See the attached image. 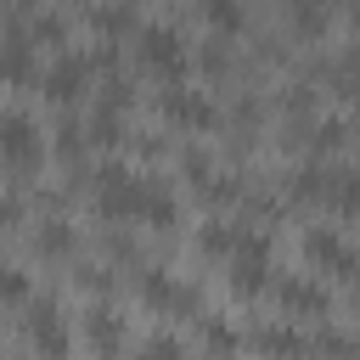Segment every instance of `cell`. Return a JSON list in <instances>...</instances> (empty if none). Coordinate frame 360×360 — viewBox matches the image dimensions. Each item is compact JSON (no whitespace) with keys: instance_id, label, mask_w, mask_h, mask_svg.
Segmentation results:
<instances>
[{"instance_id":"obj_1","label":"cell","mask_w":360,"mask_h":360,"mask_svg":"<svg viewBox=\"0 0 360 360\" xmlns=\"http://www.w3.org/2000/svg\"><path fill=\"white\" fill-rule=\"evenodd\" d=\"M146 186L152 180H141L135 169H124V163H101L96 169V214L107 219V225H141V202H146Z\"/></svg>"},{"instance_id":"obj_2","label":"cell","mask_w":360,"mask_h":360,"mask_svg":"<svg viewBox=\"0 0 360 360\" xmlns=\"http://www.w3.org/2000/svg\"><path fill=\"white\" fill-rule=\"evenodd\" d=\"M135 62H141L152 79L180 84V79H186V39H180V28H169V22H146V28L135 34Z\"/></svg>"},{"instance_id":"obj_3","label":"cell","mask_w":360,"mask_h":360,"mask_svg":"<svg viewBox=\"0 0 360 360\" xmlns=\"http://www.w3.org/2000/svg\"><path fill=\"white\" fill-rule=\"evenodd\" d=\"M225 270H231V287L242 292V298H259L264 287H270V236L264 231H242L236 236V248H231V259H225Z\"/></svg>"},{"instance_id":"obj_4","label":"cell","mask_w":360,"mask_h":360,"mask_svg":"<svg viewBox=\"0 0 360 360\" xmlns=\"http://www.w3.org/2000/svg\"><path fill=\"white\" fill-rule=\"evenodd\" d=\"M39 158H45V129L28 112H0V169L34 174Z\"/></svg>"},{"instance_id":"obj_5","label":"cell","mask_w":360,"mask_h":360,"mask_svg":"<svg viewBox=\"0 0 360 360\" xmlns=\"http://www.w3.org/2000/svg\"><path fill=\"white\" fill-rule=\"evenodd\" d=\"M39 84H45V96L56 107H73V101H84L96 90V62L84 51H56V62L39 73Z\"/></svg>"},{"instance_id":"obj_6","label":"cell","mask_w":360,"mask_h":360,"mask_svg":"<svg viewBox=\"0 0 360 360\" xmlns=\"http://www.w3.org/2000/svg\"><path fill=\"white\" fill-rule=\"evenodd\" d=\"M158 112H163L180 135H202V129L219 124V107H214L202 90H163V96H158Z\"/></svg>"},{"instance_id":"obj_7","label":"cell","mask_w":360,"mask_h":360,"mask_svg":"<svg viewBox=\"0 0 360 360\" xmlns=\"http://www.w3.org/2000/svg\"><path fill=\"white\" fill-rule=\"evenodd\" d=\"M304 259L326 276H343V281H360V253L338 236V231H309L304 236Z\"/></svg>"},{"instance_id":"obj_8","label":"cell","mask_w":360,"mask_h":360,"mask_svg":"<svg viewBox=\"0 0 360 360\" xmlns=\"http://www.w3.org/2000/svg\"><path fill=\"white\" fill-rule=\"evenodd\" d=\"M276 304L292 315V321H321L332 309V292L315 281V276H281L276 281Z\"/></svg>"},{"instance_id":"obj_9","label":"cell","mask_w":360,"mask_h":360,"mask_svg":"<svg viewBox=\"0 0 360 360\" xmlns=\"http://www.w3.org/2000/svg\"><path fill=\"white\" fill-rule=\"evenodd\" d=\"M141 298L152 304V309H169V315H197V287H186V281H174L169 270H146L141 276Z\"/></svg>"},{"instance_id":"obj_10","label":"cell","mask_w":360,"mask_h":360,"mask_svg":"<svg viewBox=\"0 0 360 360\" xmlns=\"http://www.w3.org/2000/svg\"><path fill=\"white\" fill-rule=\"evenodd\" d=\"M34 39L28 34H6L0 39V84H11V90H28L34 79H39V62H34Z\"/></svg>"},{"instance_id":"obj_11","label":"cell","mask_w":360,"mask_h":360,"mask_svg":"<svg viewBox=\"0 0 360 360\" xmlns=\"http://www.w3.org/2000/svg\"><path fill=\"white\" fill-rule=\"evenodd\" d=\"M28 343H34V349H51V354L68 349V332H62V309H56V298H28Z\"/></svg>"},{"instance_id":"obj_12","label":"cell","mask_w":360,"mask_h":360,"mask_svg":"<svg viewBox=\"0 0 360 360\" xmlns=\"http://www.w3.org/2000/svg\"><path fill=\"white\" fill-rule=\"evenodd\" d=\"M332 11H338V0H287V22L298 39H321L332 28Z\"/></svg>"},{"instance_id":"obj_13","label":"cell","mask_w":360,"mask_h":360,"mask_svg":"<svg viewBox=\"0 0 360 360\" xmlns=\"http://www.w3.org/2000/svg\"><path fill=\"white\" fill-rule=\"evenodd\" d=\"M141 225H152V231H174L180 225V202H174V191L169 186H146V202H141Z\"/></svg>"},{"instance_id":"obj_14","label":"cell","mask_w":360,"mask_h":360,"mask_svg":"<svg viewBox=\"0 0 360 360\" xmlns=\"http://www.w3.org/2000/svg\"><path fill=\"white\" fill-rule=\"evenodd\" d=\"M326 208H332V214H343V219H360V169H332Z\"/></svg>"},{"instance_id":"obj_15","label":"cell","mask_w":360,"mask_h":360,"mask_svg":"<svg viewBox=\"0 0 360 360\" xmlns=\"http://www.w3.org/2000/svg\"><path fill=\"white\" fill-rule=\"evenodd\" d=\"M326 186H332V169L326 163H304V169H292L287 197L292 202H326Z\"/></svg>"},{"instance_id":"obj_16","label":"cell","mask_w":360,"mask_h":360,"mask_svg":"<svg viewBox=\"0 0 360 360\" xmlns=\"http://www.w3.org/2000/svg\"><path fill=\"white\" fill-rule=\"evenodd\" d=\"M90 28H96L101 39L135 34V0H118V6H90Z\"/></svg>"},{"instance_id":"obj_17","label":"cell","mask_w":360,"mask_h":360,"mask_svg":"<svg viewBox=\"0 0 360 360\" xmlns=\"http://www.w3.org/2000/svg\"><path fill=\"white\" fill-rule=\"evenodd\" d=\"M34 253H39V259H62V253H73V225H68V219H45V225L34 231Z\"/></svg>"},{"instance_id":"obj_18","label":"cell","mask_w":360,"mask_h":360,"mask_svg":"<svg viewBox=\"0 0 360 360\" xmlns=\"http://www.w3.org/2000/svg\"><path fill=\"white\" fill-rule=\"evenodd\" d=\"M321 73L332 79V90H338V96H349V101L360 96V51H343V56H332Z\"/></svg>"},{"instance_id":"obj_19","label":"cell","mask_w":360,"mask_h":360,"mask_svg":"<svg viewBox=\"0 0 360 360\" xmlns=\"http://www.w3.org/2000/svg\"><path fill=\"white\" fill-rule=\"evenodd\" d=\"M34 45H45V51H68V22L56 17V11H39V17H28V28H22Z\"/></svg>"},{"instance_id":"obj_20","label":"cell","mask_w":360,"mask_h":360,"mask_svg":"<svg viewBox=\"0 0 360 360\" xmlns=\"http://www.w3.org/2000/svg\"><path fill=\"white\" fill-rule=\"evenodd\" d=\"M236 236H242V225H231V219H208V225H202V236H197V248H202L208 259H231Z\"/></svg>"},{"instance_id":"obj_21","label":"cell","mask_w":360,"mask_h":360,"mask_svg":"<svg viewBox=\"0 0 360 360\" xmlns=\"http://www.w3.org/2000/svg\"><path fill=\"white\" fill-rule=\"evenodd\" d=\"M84 338H90V349H118L124 343V326H118L112 309H90L84 315Z\"/></svg>"},{"instance_id":"obj_22","label":"cell","mask_w":360,"mask_h":360,"mask_svg":"<svg viewBox=\"0 0 360 360\" xmlns=\"http://www.w3.org/2000/svg\"><path fill=\"white\" fill-rule=\"evenodd\" d=\"M84 146H90V124L62 118V124H56V158H62V163H79V158H84Z\"/></svg>"},{"instance_id":"obj_23","label":"cell","mask_w":360,"mask_h":360,"mask_svg":"<svg viewBox=\"0 0 360 360\" xmlns=\"http://www.w3.org/2000/svg\"><path fill=\"white\" fill-rule=\"evenodd\" d=\"M124 141V118H118V107H96L90 112V146H118Z\"/></svg>"},{"instance_id":"obj_24","label":"cell","mask_w":360,"mask_h":360,"mask_svg":"<svg viewBox=\"0 0 360 360\" xmlns=\"http://www.w3.org/2000/svg\"><path fill=\"white\" fill-rule=\"evenodd\" d=\"M343 141H349V129H343L338 118H321V124H309V152H321V158H326V152H338Z\"/></svg>"},{"instance_id":"obj_25","label":"cell","mask_w":360,"mask_h":360,"mask_svg":"<svg viewBox=\"0 0 360 360\" xmlns=\"http://www.w3.org/2000/svg\"><path fill=\"white\" fill-rule=\"evenodd\" d=\"M197 6H202V17H208L214 28H225V34L242 28V0H197Z\"/></svg>"},{"instance_id":"obj_26","label":"cell","mask_w":360,"mask_h":360,"mask_svg":"<svg viewBox=\"0 0 360 360\" xmlns=\"http://www.w3.org/2000/svg\"><path fill=\"white\" fill-rule=\"evenodd\" d=\"M11 304H28V276L17 264H0V309H11Z\"/></svg>"},{"instance_id":"obj_27","label":"cell","mask_w":360,"mask_h":360,"mask_svg":"<svg viewBox=\"0 0 360 360\" xmlns=\"http://www.w3.org/2000/svg\"><path fill=\"white\" fill-rule=\"evenodd\" d=\"M202 73H208V79L231 73V45H225V39H208V45H202Z\"/></svg>"},{"instance_id":"obj_28","label":"cell","mask_w":360,"mask_h":360,"mask_svg":"<svg viewBox=\"0 0 360 360\" xmlns=\"http://www.w3.org/2000/svg\"><path fill=\"white\" fill-rule=\"evenodd\" d=\"M253 343H259V349H309V338H298V332H287V326H276V332H259Z\"/></svg>"},{"instance_id":"obj_29","label":"cell","mask_w":360,"mask_h":360,"mask_svg":"<svg viewBox=\"0 0 360 360\" xmlns=\"http://www.w3.org/2000/svg\"><path fill=\"white\" fill-rule=\"evenodd\" d=\"M73 281H79L84 292H107V287H112V276H107L101 264H79V270H73Z\"/></svg>"},{"instance_id":"obj_30","label":"cell","mask_w":360,"mask_h":360,"mask_svg":"<svg viewBox=\"0 0 360 360\" xmlns=\"http://www.w3.org/2000/svg\"><path fill=\"white\" fill-rule=\"evenodd\" d=\"M17 219H22V202H17V197H0V236H6Z\"/></svg>"},{"instance_id":"obj_31","label":"cell","mask_w":360,"mask_h":360,"mask_svg":"<svg viewBox=\"0 0 360 360\" xmlns=\"http://www.w3.org/2000/svg\"><path fill=\"white\" fill-rule=\"evenodd\" d=\"M208 349H236V338H231V332H219V326H208Z\"/></svg>"},{"instance_id":"obj_32","label":"cell","mask_w":360,"mask_h":360,"mask_svg":"<svg viewBox=\"0 0 360 360\" xmlns=\"http://www.w3.org/2000/svg\"><path fill=\"white\" fill-rule=\"evenodd\" d=\"M338 11H343V17H349V28L360 34V0H338Z\"/></svg>"},{"instance_id":"obj_33","label":"cell","mask_w":360,"mask_h":360,"mask_svg":"<svg viewBox=\"0 0 360 360\" xmlns=\"http://www.w3.org/2000/svg\"><path fill=\"white\" fill-rule=\"evenodd\" d=\"M349 141H354V146H360V118H354V135H349Z\"/></svg>"},{"instance_id":"obj_34","label":"cell","mask_w":360,"mask_h":360,"mask_svg":"<svg viewBox=\"0 0 360 360\" xmlns=\"http://www.w3.org/2000/svg\"><path fill=\"white\" fill-rule=\"evenodd\" d=\"M0 6H22V0H0Z\"/></svg>"},{"instance_id":"obj_35","label":"cell","mask_w":360,"mask_h":360,"mask_svg":"<svg viewBox=\"0 0 360 360\" xmlns=\"http://www.w3.org/2000/svg\"><path fill=\"white\" fill-rule=\"evenodd\" d=\"M22 6H34V0H22Z\"/></svg>"}]
</instances>
